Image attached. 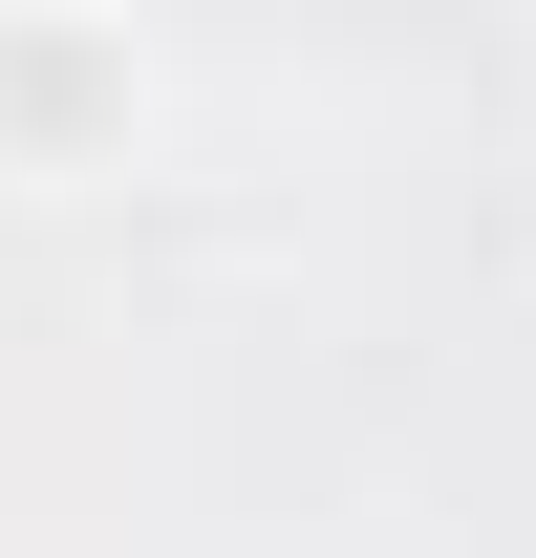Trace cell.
<instances>
[{"instance_id":"1","label":"cell","mask_w":536,"mask_h":558,"mask_svg":"<svg viewBox=\"0 0 536 558\" xmlns=\"http://www.w3.org/2000/svg\"><path fill=\"white\" fill-rule=\"evenodd\" d=\"M150 150V44L108 0H0V194H108Z\"/></svg>"}]
</instances>
